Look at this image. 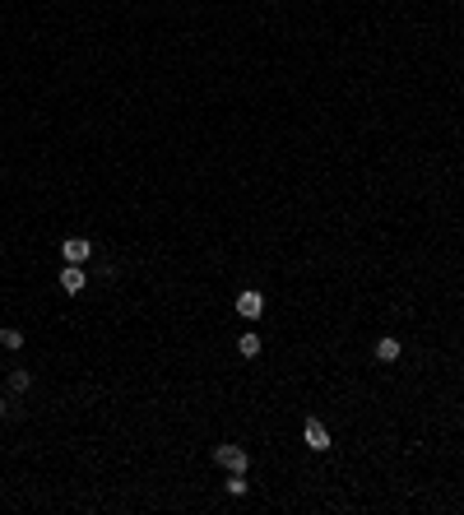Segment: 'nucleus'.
<instances>
[{
    "instance_id": "1",
    "label": "nucleus",
    "mask_w": 464,
    "mask_h": 515,
    "mask_svg": "<svg viewBox=\"0 0 464 515\" xmlns=\"http://www.w3.org/2000/svg\"><path fill=\"white\" fill-rule=\"evenodd\" d=\"M237 316H242V321H260V316H265V292H255V288H246V292H237Z\"/></svg>"
},
{
    "instance_id": "2",
    "label": "nucleus",
    "mask_w": 464,
    "mask_h": 515,
    "mask_svg": "<svg viewBox=\"0 0 464 515\" xmlns=\"http://www.w3.org/2000/svg\"><path fill=\"white\" fill-rule=\"evenodd\" d=\"M89 256H93L89 237H66V242H61V260H66V265H84Z\"/></svg>"
},
{
    "instance_id": "3",
    "label": "nucleus",
    "mask_w": 464,
    "mask_h": 515,
    "mask_svg": "<svg viewBox=\"0 0 464 515\" xmlns=\"http://www.w3.org/2000/svg\"><path fill=\"white\" fill-rule=\"evenodd\" d=\"M214 459H219L228 473H246V464H251L242 446H214Z\"/></svg>"
},
{
    "instance_id": "4",
    "label": "nucleus",
    "mask_w": 464,
    "mask_h": 515,
    "mask_svg": "<svg viewBox=\"0 0 464 515\" xmlns=\"http://www.w3.org/2000/svg\"><path fill=\"white\" fill-rule=\"evenodd\" d=\"M302 441H307V450H330V432H325V423H316V418L302 423Z\"/></svg>"
},
{
    "instance_id": "5",
    "label": "nucleus",
    "mask_w": 464,
    "mask_h": 515,
    "mask_svg": "<svg viewBox=\"0 0 464 515\" xmlns=\"http://www.w3.org/2000/svg\"><path fill=\"white\" fill-rule=\"evenodd\" d=\"M84 283H89V274H84V265H66L61 269V292H84Z\"/></svg>"
},
{
    "instance_id": "6",
    "label": "nucleus",
    "mask_w": 464,
    "mask_h": 515,
    "mask_svg": "<svg viewBox=\"0 0 464 515\" xmlns=\"http://www.w3.org/2000/svg\"><path fill=\"white\" fill-rule=\"evenodd\" d=\"M399 353H404V348H399L395 335H381V339H376V362H399Z\"/></svg>"
},
{
    "instance_id": "7",
    "label": "nucleus",
    "mask_w": 464,
    "mask_h": 515,
    "mask_svg": "<svg viewBox=\"0 0 464 515\" xmlns=\"http://www.w3.org/2000/svg\"><path fill=\"white\" fill-rule=\"evenodd\" d=\"M246 488H251L246 473H228V483H223V492H228V497H246Z\"/></svg>"
},
{
    "instance_id": "8",
    "label": "nucleus",
    "mask_w": 464,
    "mask_h": 515,
    "mask_svg": "<svg viewBox=\"0 0 464 515\" xmlns=\"http://www.w3.org/2000/svg\"><path fill=\"white\" fill-rule=\"evenodd\" d=\"M237 353H242V358H255V353H260V335H242L237 339Z\"/></svg>"
},
{
    "instance_id": "9",
    "label": "nucleus",
    "mask_w": 464,
    "mask_h": 515,
    "mask_svg": "<svg viewBox=\"0 0 464 515\" xmlns=\"http://www.w3.org/2000/svg\"><path fill=\"white\" fill-rule=\"evenodd\" d=\"M28 385H33V376H28V371H10V390H28Z\"/></svg>"
},
{
    "instance_id": "10",
    "label": "nucleus",
    "mask_w": 464,
    "mask_h": 515,
    "mask_svg": "<svg viewBox=\"0 0 464 515\" xmlns=\"http://www.w3.org/2000/svg\"><path fill=\"white\" fill-rule=\"evenodd\" d=\"M0 344H5V348H23V335H19V330H0Z\"/></svg>"
},
{
    "instance_id": "11",
    "label": "nucleus",
    "mask_w": 464,
    "mask_h": 515,
    "mask_svg": "<svg viewBox=\"0 0 464 515\" xmlns=\"http://www.w3.org/2000/svg\"><path fill=\"white\" fill-rule=\"evenodd\" d=\"M0 418H5V399H0Z\"/></svg>"
}]
</instances>
